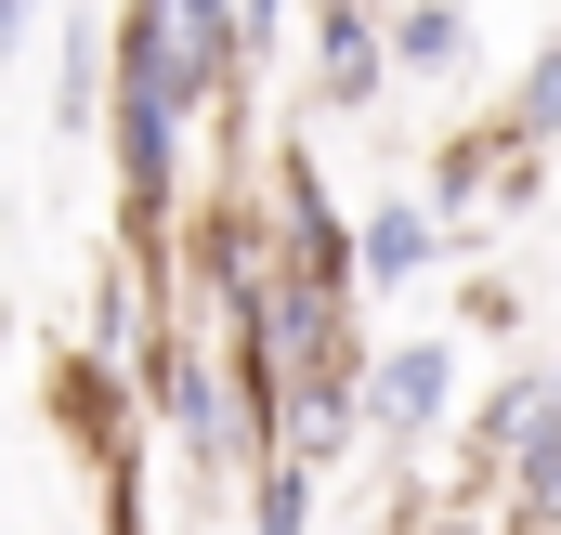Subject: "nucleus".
I'll return each instance as SVG.
<instances>
[{"mask_svg":"<svg viewBox=\"0 0 561 535\" xmlns=\"http://www.w3.org/2000/svg\"><path fill=\"white\" fill-rule=\"evenodd\" d=\"M457 405H470V366L457 340L419 327V340H366V379H353V418L379 457H419V444H457Z\"/></svg>","mask_w":561,"mask_h":535,"instance_id":"1","label":"nucleus"},{"mask_svg":"<svg viewBox=\"0 0 561 535\" xmlns=\"http://www.w3.org/2000/svg\"><path fill=\"white\" fill-rule=\"evenodd\" d=\"M536 170H549V157L510 132V118H470V132H444V144H431V183H419V196H431V223H444V236L470 249L483 223L536 209Z\"/></svg>","mask_w":561,"mask_h":535,"instance_id":"2","label":"nucleus"},{"mask_svg":"<svg viewBox=\"0 0 561 535\" xmlns=\"http://www.w3.org/2000/svg\"><path fill=\"white\" fill-rule=\"evenodd\" d=\"M39 405H53V431H66L92 470H118V457H144V444H157V418H144L131 366H105L92 340H66V353L39 366Z\"/></svg>","mask_w":561,"mask_h":535,"instance_id":"3","label":"nucleus"},{"mask_svg":"<svg viewBox=\"0 0 561 535\" xmlns=\"http://www.w3.org/2000/svg\"><path fill=\"white\" fill-rule=\"evenodd\" d=\"M549 431H561L549 366H510L496 392H470V405H457V497H483V510H496V483H510V470H523Z\"/></svg>","mask_w":561,"mask_h":535,"instance_id":"4","label":"nucleus"},{"mask_svg":"<svg viewBox=\"0 0 561 535\" xmlns=\"http://www.w3.org/2000/svg\"><path fill=\"white\" fill-rule=\"evenodd\" d=\"M392 92V39L366 0H313V118H366Z\"/></svg>","mask_w":561,"mask_h":535,"instance_id":"5","label":"nucleus"},{"mask_svg":"<svg viewBox=\"0 0 561 535\" xmlns=\"http://www.w3.org/2000/svg\"><path fill=\"white\" fill-rule=\"evenodd\" d=\"M457 262V236L431 223V196H366L353 209V287L366 300H392V287H419V274Z\"/></svg>","mask_w":561,"mask_h":535,"instance_id":"6","label":"nucleus"},{"mask_svg":"<svg viewBox=\"0 0 561 535\" xmlns=\"http://www.w3.org/2000/svg\"><path fill=\"white\" fill-rule=\"evenodd\" d=\"M379 39H392V79H470V0H392L379 13Z\"/></svg>","mask_w":561,"mask_h":535,"instance_id":"7","label":"nucleus"},{"mask_svg":"<svg viewBox=\"0 0 561 535\" xmlns=\"http://www.w3.org/2000/svg\"><path fill=\"white\" fill-rule=\"evenodd\" d=\"M236 497H249V535H313V510H327V483H313L300 457H262Z\"/></svg>","mask_w":561,"mask_h":535,"instance_id":"8","label":"nucleus"},{"mask_svg":"<svg viewBox=\"0 0 561 535\" xmlns=\"http://www.w3.org/2000/svg\"><path fill=\"white\" fill-rule=\"evenodd\" d=\"M53 132H105V26H66V53H53Z\"/></svg>","mask_w":561,"mask_h":535,"instance_id":"9","label":"nucleus"},{"mask_svg":"<svg viewBox=\"0 0 561 535\" xmlns=\"http://www.w3.org/2000/svg\"><path fill=\"white\" fill-rule=\"evenodd\" d=\"M496 118L536 144V157L561 144V39H536V53H523V79H510V105H496Z\"/></svg>","mask_w":561,"mask_h":535,"instance_id":"10","label":"nucleus"},{"mask_svg":"<svg viewBox=\"0 0 561 535\" xmlns=\"http://www.w3.org/2000/svg\"><path fill=\"white\" fill-rule=\"evenodd\" d=\"M496 523H510V535H561V431L496 483Z\"/></svg>","mask_w":561,"mask_h":535,"instance_id":"11","label":"nucleus"},{"mask_svg":"<svg viewBox=\"0 0 561 535\" xmlns=\"http://www.w3.org/2000/svg\"><path fill=\"white\" fill-rule=\"evenodd\" d=\"M392 535H510V523H496L483 497H457V483H444V497H405V510H392Z\"/></svg>","mask_w":561,"mask_h":535,"instance_id":"12","label":"nucleus"},{"mask_svg":"<svg viewBox=\"0 0 561 535\" xmlns=\"http://www.w3.org/2000/svg\"><path fill=\"white\" fill-rule=\"evenodd\" d=\"M39 26H53V0H0V66H13V53H26Z\"/></svg>","mask_w":561,"mask_h":535,"instance_id":"13","label":"nucleus"},{"mask_svg":"<svg viewBox=\"0 0 561 535\" xmlns=\"http://www.w3.org/2000/svg\"><path fill=\"white\" fill-rule=\"evenodd\" d=\"M536 366H549V405H561V340H549V353H536Z\"/></svg>","mask_w":561,"mask_h":535,"instance_id":"14","label":"nucleus"},{"mask_svg":"<svg viewBox=\"0 0 561 535\" xmlns=\"http://www.w3.org/2000/svg\"><path fill=\"white\" fill-rule=\"evenodd\" d=\"M366 13H392V0H366Z\"/></svg>","mask_w":561,"mask_h":535,"instance_id":"15","label":"nucleus"}]
</instances>
